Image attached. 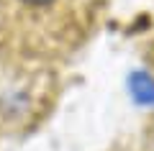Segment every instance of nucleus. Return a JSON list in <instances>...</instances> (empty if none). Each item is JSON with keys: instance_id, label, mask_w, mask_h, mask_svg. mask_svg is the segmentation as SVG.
I'll return each instance as SVG.
<instances>
[{"instance_id": "nucleus-1", "label": "nucleus", "mask_w": 154, "mask_h": 151, "mask_svg": "<svg viewBox=\"0 0 154 151\" xmlns=\"http://www.w3.org/2000/svg\"><path fill=\"white\" fill-rule=\"evenodd\" d=\"M128 92L139 105H152L154 108V77L146 72H134L128 77Z\"/></svg>"}, {"instance_id": "nucleus-2", "label": "nucleus", "mask_w": 154, "mask_h": 151, "mask_svg": "<svg viewBox=\"0 0 154 151\" xmlns=\"http://www.w3.org/2000/svg\"><path fill=\"white\" fill-rule=\"evenodd\" d=\"M23 3H31V5H46V3H51V0H23Z\"/></svg>"}]
</instances>
